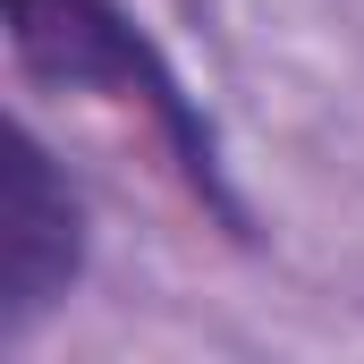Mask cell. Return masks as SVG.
<instances>
[{
	"label": "cell",
	"mask_w": 364,
	"mask_h": 364,
	"mask_svg": "<svg viewBox=\"0 0 364 364\" xmlns=\"http://www.w3.org/2000/svg\"><path fill=\"white\" fill-rule=\"evenodd\" d=\"M9 34H17V60L34 77H60V85H119L127 102H144L170 144L186 153V178L203 195H220L212 178V136L195 127V110L178 102V85L161 77L153 43L110 9V0H9Z\"/></svg>",
	"instance_id": "cell-1"
},
{
	"label": "cell",
	"mask_w": 364,
	"mask_h": 364,
	"mask_svg": "<svg viewBox=\"0 0 364 364\" xmlns=\"http://www.w3.org/2000/svg\"><path fill=\"white\" fill-rule=\"evenodd\" d=\"M85 237H77V195L51 170V153L9 127L0 136V314L26 322L34 305H51L77 272Z\"/></svg>",
	"instance_id": "cell-2"
}]
</instances>
